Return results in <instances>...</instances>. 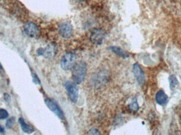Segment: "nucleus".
Wrapping results in <instances>:
<instances>
[{
    "label": "nucleus",
    "mask_w": 181,
    "mask_h": 135,
    "mask_svg": "<svg viewBox=\"0 0 181 135\" xmlns=\"http://www.w3.org/2000/svg\"><path fill=\"white\" fill-rule=\"evenodd\" d=\"M87 67L83 61L76 63L73 68L72 77L75 83L81 84L84 81L86 74Z\"/></svg>",
    "instance_id": "nucleus-1"
},
{
    "label": "nucleus",
    "mask_w": 181,
    "mask_h": 135,
    "mask_svg": "<svg viewBox=\"0 0 181 135\" xmlns=\"http://www.w3.org/2000/svg\"><path fill=\"white\" fill-rule=\"evenodd\" d=\"M76 54L74 52L69 51L66 53L61 58V68L65 70H69L73 68L76 64Z\"/></svg>",
    "instance_id": "nucleus-2"
},
{
    "label": "nucleus",
    "mask_w": 181,
    "mask_h": 135,
    "mask_svg": "<svg viewBox=\"0 0 181 135\" xmlns=\"http://www.w3.org/2000/svg\"><path fill=\"white\" fill-rule=\"evenodd\" d=\"M107 37V33L105 30L96 28L92 31L90 33V41L95 46H100L103 43Z\"/></svg>",
    "instance_id": "nucleus-3"
},
{
    "label": "nucleus",
    "mask_w": 181,
    "mask_h": 135,
    "mask_svg": "<svg viewBox=\"0 0 181 135\" xmlns=\"http://www.w3.org/2000/svg\"><path fill=\"white\" fill-rule=\"evenodd\" d=\"M8 10L13 15L21 19L26 17L27 14L26 8L18 0H17Z\"/></svg>",
    "instance_id": "nucleus-4"
},
{
    "label": "nucleus",
    "mask_w": 181,
    "mask_h": 135,
    "mask_svg": "<svg viewBox=\"0 0 181 135\" xmlns=\"http://www.w3.org/2000/svg\"><path fill=\"white\" fill-rule=\"evenodd\" d=\"M65 86L70 100L73 102H76L78 98L79 91L76 83L69 81L65 83Z\"/></svg>",
    "instance_id": "nucleus-5"
},
{
    "label": "nucleus",
    "mask_w": 181,
    "mask_h": 135,
    "mask_svg": "<svg viewBox=\"0 0 181 135\" xmlns=\"http://www.w3.org/2000/svg\"><path fill=\"white\" fill-rule=\"evenodd\" d=\"M58 30L61 37L64 39H69L73 34V28L72 24L68 22H62L58 25Z\"/></svg>",
    "instance_id": "nucleus-6"
},
{
    "label": "nucleus",
    "mask_w": 181,
    "mask_h": 135,
    "mask_svg": "<svg viewBox=\"0 0 181 135\" xmlns=\"http://www.w3.org/2000/svg\"><path fill=\"white\" fill-rule=\"evenodd\" d=\"M44 102L47 106V107L50 109L51 111L55 113V115L57 116L59 119H64V113L61 109V108L59 107V105H58L57 104L55 101L49 98H47L44 100Z\"/></svg>",
    "instance_id": "nucleus-7"
},
{
    "label": "nucleus",
    "mask_w": 181,
    "mask_h": 135,
    "mask_svg": "<svg viewBox=\"0 0 181 135\" xmlns=\"http://www.w3.org/2000/svg\"><path fill=\"white\" fill-rule=\"evenodd\" d=\"M24 30L26 34L32 38H36L40 34L39 28L34 23L27 22L24 26Z\"/></svg>",
    "instance_id": "nucleus-8"
},
{
    "label": "nucleus",
    "mask_w": 181,
    "mask_h": 135,
    "mask_svg": "<svg viewBox=\"0 0 181 135\" xmlns=\"http://www.w3.org/2000/svg\"><path fill=\"white\" fill-rule=\"evenodd\" d=\"M133 71L137 82L140 85H143L145 81V77L144 72L138 63H136L133 65Z\"/></svg>",
    "instance_id": "nucleus-9"
},
{
    "label": "nucleus",
    "mask_w": 181,
    "mask_h": 135,
    "mask_svg": "<svg viewBox=\"0 0 181 135\" xmlns=\"http://www.w3.org/2000/svg\"><path fill=\"white\" fill-rule=\"evenodd\" d=\"M57 46L55 43L52 42L47 46L46 48L44 49L43 56L47 58H52L56 56L57 53Z\"/></svg>",
    "instance_id": "nucleus-10"
},
{
    "label": "nucleus",
    "mask_w": 181,
    "mask_h": 135,
    "mask_svg": "<svg viewBox=\"0 0 181 135\" xmlns=\"http://www.w3.org/2000/svg\"><path fill=\"white\" fill-rule=\"evenodd\" d=\"M156 101L160 105H164L166 103L168 97L163 90H159L156 94Z\"/></svg>",
    "instance_id": "nucleus-11"
},
{
    "label": "nucleus",
    "mask_w": 181,
    "mask_h": 135,
    "mask_svg": "<svg viewBox=\"0 0 181 135\" xmlns=\"http://www.w3.org/2000/svg\"><path fill=\"white\" fill-rule=\"evenodd\" d=\"M19 122L20 124L21 127L22 128V130L25 133H28V134H31L33 133L35 131V129L32 126L27 124L24 119L22 118H20L19 119Z\"/></svg>",
    "instance_id": "nucleus-12"
},
{
    "label": "nucleus",
    "mask_w": 181,
    "mask_h": 135,
    "mask_svg": "<svg viewBox=\"0 0 181 135\" xmlns=\"http://www.w3.org/2000/svg\"><path fill=\"white\" fill-rule=\"evenodd\" d=\"M110 49L114 52L115 54H116V55L119 56L120 57L122 58H127L129 57V54H128L127 52H126V51L123 50L122 49L120 48L118 46H111L110 47Z\"/></svg>",
    "instance_id": "nucleus-13"
},
{
    "label": "nucleus",
    "mask_w": 181,
    "mask_h": 135,
    "mask_svg": "<svg viewBox=\"0 0 181 135\" xmlns=\"http://www.w3.org/2000/svg\"><path fill=\"white\" fill-rule=\"evenodd\" d=\"M15 1L16 0H0V5L8 10Z\"/></svg>",
    "instance_id": "nucleus-14"
},
{
    "label": "nucleus",
    "mask_w": 181,
    "mask_h": 135,
    "mask_svg": "<svg viewBox=\"0 0 181 135\" xmlns=\"http://www.w3.org/2000/svg\"><path fill=\"white\" fill-rule=\"evenodd\" d=\"M169 82H170V87L171 89H173L176 85H178V81L176 77L174 75H172L169 78Z\"/></svg>",
    "instance_id": "nucleus-15"
},
{
    "label": "nucleus",
    "mask_w": 181,
    "mask_h": 135,
    "mask_svg": "<svg viewBox=\"0 0 181 135\" xmlns=\"http://www.w3.org/2000/svg\"><path fill=\"white\" fill-rule=\"evenodd\" d=\"M128 108L129 109L133 111H137L138 110L139 106L138 104L137 103V101L136 99L133 100V101L131 102V103L128 105Z\"/></svg>",
    "instance_id": "nucleus-16"
},
{
    "label": "nucleus",
    "mask_w": 181,
    "mask_h": 135,
    "mask_svg": "<svg viewBox=\"0 0 181 135\" xmlns=\"http://www.w3.org/2000/svg\"><path fill=\"white\" fill-rule=\"evenodd\" d=\"M15 119L14 117H11L10 118L8 119L6 122V127L7 128H11L15 125Z\"/></svg>",
    "instance_id": "nucleus-17"
},
{
    "label": "nucleus",
    "mask_w": 181,
    "mask_h": 135,
    "mask_svg": "<svg viewBox=\"0 0 181 135\" xmlns=\"http://www.w3.org/2000/svg\"><path fill=\"white\" fill-rule=\"evenodd\" d=\"M9 116V113L6 110L0 109V119H5Z\"/></svg>",
    "instance_id": "nucleus-18"
},
{
    "label": "nucleus",
    "mask_w": 181,
    "mask_h": 135,
    "mask_svg": "<svg viewBox=\"0 0 181 135\" xmlns=\"http://www.w3.org/2000/svg\"><path fill=\"white\" fill-rule=\"evenodd\" d=\"M87 135H101V134L96 128H92L87 132Z\"/></svg>",
    "instance_id": "nucleus-19"
},
{
    "label": "nucleus",
    "mask_w": 181,
    "mask_h": 135,
    "mask_svg": "<svg viewBox=\"0 0 181 135\" xmlns=\"http://www.w3.org/2000/svg\"><path fill=\"white\" fill-rule=\"evenodd\" d=\"M32 77H33V82L34 83L37 84V85H39L40 83V80H39L38 78L37 77V76L35 74H32Z\"/></svg>",
    "instance_id": "nucleus-20"
},
{
    "label": "nucleus",
    "mask_w": 181,
    "mask_h": 135,
    "mask_svg": "<svg viewBox=\"0 0 181 135\" xmlns=\"http://www.w3.org/2000/svg\"><path fill=\"white\" fill-rule=\"evenodd\" d=\"M4 99H5L6 101L7 102H10V101L11 100L10 96L9 94L6 93L4 94Z\"/></svg>",
    "instance_id": "nucleus-21"
},
{
    "label": "nucleus",
    "mask_w": 181,
    "mask_h": 135,
    "mask_svg": "<svg viewBox=\"0 0 181 135\" xmlns=\"http://www.w3.org/2000/svg\"><path fill=\"white\" fill-rule=\"evenodd\" d=\"M4 72V71L3 67H2L1 64L0 63V75H1V76L3 75V74Z\"/></svg>",
    "instance_id": "nucleus-22"
},
{
    "label": "nucleus",
    "mask_w": 181,
    "mask_h": 135,
    "mask_svg": "<svg viewBox=\"0 0 181 135\" xmlns=\"http://www.w3.org/2000/svg\"><path fill=\"white\" fill-rule=\"evenodd\" d=\"M4 133V128L2 126L0 125V133Z\"/></svg>",
    "instance_id": "nucleus-23"
},
{
    "label": "nucleus",
    "mask_w": 181,
    "mask_h": 135,
    "mask_svg": "<svg viewBox=\"0 0 181 135\" xmlns=\"http://www.w3.org/2000/svg\"><path fill=\"white\" fill-rule=\"evenodd\" d=\"M78 2H83L85 1V0H76Z\"/></svg>",
    "instance_id": "nucleus-24"
}]
</instances>
